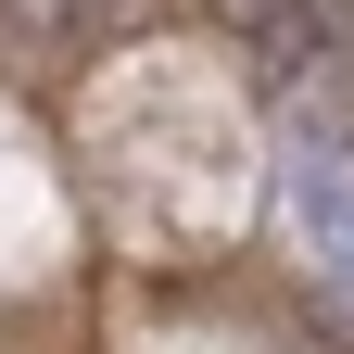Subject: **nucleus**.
Masks as SVG:
<instances>
[{
    "instance_id": "f257e3e1",
    "label": "nucleus",
    "mask_w": 354,
    "mask_h": 354,
    "mask_svg": "<svg viewBox=\"0 0 354 354\" xmlns=\"http://www.w3.org/2000/svg\"><path fill=\"white\" fill-rule=\"evenodd\" d=\"M279 215L304 228V253L354 291V127H342L329 102H304L291 140H279Z\"/></svg>"
}]
</instances>
